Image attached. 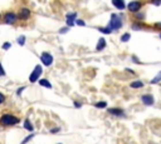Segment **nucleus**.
<instances>
[{
    "instance_id": "nucleus-1",
    "label": "nucleus",
    "mask_w": 161,
    "mask_h": 144,
    "mask_svg": "<svg viewBox=\"0 0 161 144\" xmlns=\"http://www.w3.org/2000/svg\"><path fill=\"white\" fill-rule=\"evenodd\" d=\"M19 122V119L16 116L12 115V114H4L0 118V124L4 125V127H10V125H14Z\"/></svg>"
},
{
    "instance_id": "nucleus-2",
    "label": "nucleus",
    "mask_w": 161,
    "mask_h": 144,
    "mask_svg": "<svg viewBox=\"0 0 161 144\" xmlns=\"http://www.w3.org/2000/svg\"><path fill=\"white\" fill-rule=\"evenodd\" d=\"M108 26L112 30H118L120 28H121V26H122V22H121V19H120V16L116 15V14L112 15L111 16V22H109Z\"/></svg>"
},
{
    "instance_id": "nucleus-3",
    "label": "nucleus",
    "mask_w": 161,
    "mask_h": 144,
    "mask_svg": "<svg viewBox=\"0 0 161 144\" xmlns=\"http://www.w3.org/2000/svg\"><path fill=\"white\" fill-rule=\"evenodd\" d=\"M40 74H42V67H40V65H37V67H35V69L33 70V73L30 74L29 80L32 81V83H34V81H37V80L39 79Z\"/></svg>"
},
{
    "instance_id": "nucleus-4",
    "label": "nucleus",
    "mask_w": 161,
    "mask_h": 144,
    "mask_svg": "<svg viewBox=\"0 0 161 144\" xmlns=\"http://www.w3.org/2000/svg\"><path fill=\"white\" fill-rule=\"evenodd\" d=\"M40 59H42V63L46 65V67H49V65L53 63V57L50 55L49 53H43Z\"/></svg>"
},
{
    "instance_id": "nucleus-5",
    "label": "nucleus",
    "mask_w": 161,
    "mask_h": 144,
    "mask_svg": "<svg viewBox=\"0 0 161 144\" xmlns=\"http://www.w3.org/2000/svg\"><path fill=\"white\" fill-rule=\"evenodd\" d=\"M16 19H18V16L15 15V13H6L5 14V18H4V22L6 24H14L16 22Z\"/></svg>"
},
{
    "instance_id": "nucleus-6",
    "label": "nucleus",
    "mask_w": 161,
    "mask_h": 144,
    "mask_svg": "<svg viewBox=\"0 0 161 144\" xmlns=\"http://www.w3.org/2000/svg\"><path fill=\"white\" fill-rule=\"evenodd\" d=\"M127 8L130 11H132V13H137L139 11V9L141 8V3L140 1H131L130 4L127 5Z\"/></svg>"
},
{
    "instance_id": "nucleus-7",
    "label": "nucleus",
    "mask_w": 161,
    "mask_h": 144,
    "mask_svg": "<svg viewBox=\"0 0 161 144\" xmlns=\"http://www.w3.org/2000/svg\"><path fill=\"white\" fill-rule=\"evenodd\" d=\"M29 16H30V10H29V9H26V8H23V9L19 11V18L22 19V20H25V19H28Z\"/></svg>"
},
{
    "instance_id": "nucleus-8",
    "label": "nucleus",
    "mask_w": 161,
    "mask_h": 144,
    "mask_svg": "<svg viewBox=\"0 0 161 144\" xmlns=\"http://www.w3.org/2000/svg\"><path fill=\"white\" fill-rule=\"evenodd\" d=\"M142 103L145 105H152L154 104V97L151 94H146L142 97Z\"/></svg>"
},
{
    "instance_id": "nucleus-9",
    "label": "nucleus",
    "mask_w": 161,
    "mask_h": 144,
    "mask_svg": "<svg viewBox=\"0 0 161 144\" xmlns=\"http://www.w3.org/2000/svg\"><path fill=\"white\" fill-rule=\"evenodd\" d=\"M77 18V14L76 13H71V14L67 15V24L68 26H73L74 25V20Z\"/></svg>"
},
{
    "instance_id": "nucleus-10",
    "label": "nucleus",
    "mask_w": 161,
    "mask_h": 144,
    "mask_svg": "<svg viewBox=\"0 0 161 144\" xmlns=\"http://www.w3.org/2000/svg\"><path fill=\"white\" fill-rule=\"evenodd\" d=\"M112 4H113L116 8L120 9V10H123L126 8L125 3H123V0H112Z\"/></svg>"
},
{
    "instance_id": "nucleus-11",
    "label": "nucleus",
    "mask_w": 161,
    "mask_h": 144,
    "mask_svg": "<svg viewBox=\"0 0 161 144\" xmlns=\"http://www.w3.org/2000/svg\"><path fill=\"white\" fill-rule=\"evenodd\" d=\"M108 113L109 114H113V115H122L125 112L118 108H111V109H108Z\"/></svg>"
},
{
    "instance_id": "nucleus-12",
    "label": "nucleus",
    "mask_w": 161,
    "mask_h": 144,
    "mask_svg": "<svg viewBox=\"0 0 161 144\" xmlns=\"http://www.w3.org/2000/svg\"><path fill=\"white\" fill-rule=\"evenodd\" d=\"M105 46H106V40L103 39V38H101V39L98 40V44H97V46H96V49H97L98 51H100V50L103 49Z\"/></svg>"
},
{
    "instance_id": "nucleus-13",
    "label": "nucleus",
    "mask_w": 161,
    "mask_h": 144,
    "mask_svg": "<svg viewBox=\"0 0 161 144\" xmlns=\"http://www.w3.org/2000/svg\"><path fill=\"white\" fill-rule=\"evenodd\" d=\"M143 87V83L140 80H136V81H132L131 83V88H142Z\"/></svg>"
},
{
    "instance_id": "nucleus-14",
    "label": "nucleus",
    "mask_w": 161,
    "mask_h": 144,
    "mask_svg": "<svg viewBox=\"0 0 161 144\" xmlns=\"http://www.w3.org/2000/svg\"><path fill=\"white\" fill-rule=\"evenodd\" d=\"M24 128H25L26 130H30V132H32V130L34 129V127L32 125V123H30L29 120H25L24 122Z\"/></svg>"
},
{
    "instance_id": "nucleus-15",
    "label": "nucleus",
    "mask_w": 161,
    "mask_h": 144,
    "mask_svg": "<svg viewBox=\"0 0 161 144\" xmlns=\"http://www.w3.org/2000/svg\"><path fill=\"white\" fill-rule=\"evenodd\" d=\"M40 83V85H42V87H47V88H52V85H50V83L49 81H48L47 79H42L39 81Z\"/></svg>"
},
{
    "instance_id": "nucleus-16",
    "label": "nucleus",
    "mask_w": 161,
    "mask_h": 144,
    "mask_svg": "<svg viewBox=\"0 0 161 144\" xmlns=\"http://www.w3.org/2000/svg\"><path fill=\"white\" fill-rule=\"evenodd\" d=\"M160 80H161V71H160V73H159V74L156 75L155 78H154L152 80H151V84H156V83H159Z\"/></svg>"
},
{
    "instance_id": "nucleus-17",
    "label": "nucleus",
    "mask_w": 161,
    "mask_h": 144,
    "mask_svg": "<svg viewBox=\"0 0 161 144\" xmlns=\"http://www.w3.org/2000/svg\"><path fill=\"white\" fill-rule=\"evenodd\" d=\"M96 107L97 108H106V105H107V103L106 102H98V103H96Z\"/></svg>"
},
{
    "instance_id": "nucleus-18",
    "label": "nucleus",
    "mask_w": 161,
    "mask_h": 144,
    "mask_svg": "<svg viewBox=\"0 0 161 144\" xmlns=\"http://www.w3.org/2000/svg\"><path fill=\"white\" fill-rule=\"evenodd\" d=\"M100 30H101L102 33H105V34H109V33L112 32V29L109 28V26H107V28H103V29H100Z\"/></svg>"
},
{
    "instance_id": "nucleus-19",
    "label": "nucleus",
    "mask_w": 161,
    "mask_h": 144,
    "mask_svg": "<svg viewBox=\"0 0 161 144\" xmlns=\"http://www.w3.org/2000/svg\"><path fill=\"white\" fill-rule=\"evenodd\" d=\"M24 43H25V36H20L18 39V44L19 45H24Z\"/></svg>"
},
{
    "instance_id": "nucleus-20",
    "label": "nucleus",
    "mask_w": 161,
    "mask_h": 144,
    "mask_svg": "<svg viewBox=\"0 0 161 144\" xmlns=\"http://www.w3.org/2000/svg\"><path fill=\"white\" fill-rule=\"evenodd\" d=\"M128 39H130V34H125V35H122V38H121V42H127Z\"/></svg>"
},
{
    "instance_id": "nucleus-21",
    "label": "nucleus",
    "mask_w": 161,
    "mask_h": 144,
    "mask_svg": "<svg viewBox=\"0 0 161 144\" xmlns=\"http://www.w3.org/2000/svg\"><path fill=\"white\" fill-rule=\"evenodd\" d=\"M136 18L137 19H143L145 18V14H143V13H137V14H136Z\"/></svg>"
},
{
    "instance_id": "nucleus-22",
    "label": "nucleus",
    "mask_w": 161,
    "mask_h": 144,
    "mask_svg": "<svg viewBox=\"0 0 161 144\" xmlns=\"http://www.w3.org/2000/svg\"><path fill=\"white\" fill-rule=\"evenodd\" d=\"M154 5H161V0H151Z\"/></svg>"
},
{
    "instance_id": "nucleus-23",
    "label": "nucleus",
    "mask_w": 161,
    "mask_h": 144,
    "mask_svg": "<svg viewBox=\"0 0 161 144\" xmlns=\"http://www.w3.org/2000/svg\"><path fill=\"white\" fill-rule=\"evenodd\" d=\"M3 75H5V71H4V69H3L1 64H0V77H3Z\"/></svg>"
},
{
    "instance_id": "nucleus-24",
    "label": "nucleus",
    "mask_w": 161,
    "mask_h": 144,
    "mask_svg": "<svg viewBox=\"0 0 161 144\" xmlns=\"http://www.w3.org/2000/svg\"><path fill=\"white\" fill-rule=\"evenodd\" d=\"M77 24H78V25H81V26H84L86 25V24H84V22H83V20H77V22H76Z\"/></svg>"
},
{
    "instance_id": "nucleus-25",
    "label": "nucleus",
    "mask_w": 161,
    "mask_h": 144,
    "mask_svg": "<svg viewBox=\"0 0 161 144\" xmlns=\"http://www.w3.org/2000/svg\"><path fill=\"white\" fill-rule=\"evenodd\" d=\"M4 100H5V97H4V94H1V93H0V104H1V103L4 102Z\"/></svg>"
},
{
    "instance_id": "nucleus-26",
    "label": "nucleus",
    "mask_w": 161,
    "mask_h": 144,
    "mask_svg": "<svg viewBox=\"0 0 161 144\" xmlns=\"http://www.w3.org/2000/svg\"><path fill=\"white\" fill-rule=\"evenodd\" d=\"M9 48H10V43H5L3 45V49H9Z\"/></svg>"
},
{
    "instance_id": "nucleus-27",
    "label": "nucleus",
    "mask_w": 161,
    "mask_h": 144,
    "mask_svg": "<svg viewBox=\"0 0 161 144\" xmlns=\"http://www.w3.org/2000/svg\"><path fill=\"white\" fill-rule=\"evenodd\" d=\"M67 32H68V28H63V29L59 30V33H62V34H63V33H67Z\"/></svg>"
},
{
    "instance_id": "nucleus-28",
    "label": "nucleus",
    "mask_w": 161,
    "mask_h": 144,
    "mask_svg": "<svg viewBox=\"0 0 161 144\" xmlns=\"http://www.w3.org/2000/svg\"><path fill=\"white\" fill-rule=\"evenodd\" d=\"M32 138H33V134H32V135H29V137H28V138H25V139H24V140H23V143H25V142H28V140H29V139H32Z\"/></svg>"
},
{
    "instance_id": "nucleus-29",
    "label": "nucleus",
    "mask_w": 161,
    "mask_h": 144,
    "mask_svg": "<svg viewBox=\"0 0 161 144\" xmlns=\"http://www.w3.org/2000/svg\"><path fill=\"white\" fill-rule=\"evenodd\" d=\"M74 107L79 108V107H81V103H78V102H74Z\"/></svg>"
},
{
    "instance_id": "nucleus-30",
    "label": "nucleus",
    "mask_w": 161,
    "mask_h": 144,
    "mask_svg": "<svg viewBox=\"0 0 161 144\" xmlns=\"http://www.w3.org/2000/svg\"><path fill=\"white\" fill-rule=\"evenodd\" d=\"M155 28L161 29V23H156V24H155Z\"/></svg>"
},
{
    "instance_id": "nucleus-31",
    "label": "nucleus",
    "mask_w": 161,
    "mask_h": 144,
    "mask_svg": "<svg viewBox=\"0 0 161 144\" xmlns=\"http://www.w3.org/2000/svg\"><path fill=\"white\" fill-rule=\"evenodd\" d=\"M23 90H24V88H20V89H19V90H18V94L20 95V93H22V92H23Z\"/></svg>"
},
{
    "instance_id": "nucleus-32",
    "label": "nucleus",
    "mask_w": 161,
    "mask_h": 144,
    "mask_svg": "<svg viewBox=\"0 0 161 144\" xmlns=\"http://www.w3.org/2000/svg\"><path fill=\"white\" fill-rule=\"evenodd\" d=\"M160 38H161V34H160Z\"/></svg>"
}]
</instances>
